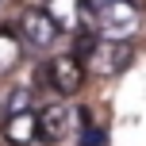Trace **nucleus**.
Wrapping results in <instances>:
<instances>
[{"instance_id": "9", "label": "nucleus", "mask_w": 146, "mask_h": 146, "mask_svg": "<svg viewBox=\"0 0 146 146\" xmlns=\"http://www.w3.org/2000/svg\"><path fill=\"white\" fill-rule=\"evenodd\" d=\"M31 108V88H12L8 92V115L12 111H27Z\"/></svg>"}, {"instance_id": "6", "label": "nucleus", "mask_w": 146, "mask_h": 146, "mask_svg": "<svg viewBox=\"0 0 146 146\" xmlns=\"http://www.w3.org/2000/svg\"><path fill=\"white\" fill-rule=\"evenodd\" d=\"M4 139L8 146H31L38 139V127H35V111H12V115L4 119Z\"/></svg>"}, {"instance_id": "4", "label": "nucleus", "mask_w": 146, "mask_h": 146, "mask_svg": "<svg viewBox=\"0 0 146 146\" xmlns=\"http://www.w3.org/2000/svg\"><path fill=\"white\" fill-rule=\"evenodd\" d=\"M35 127H38V139L50 142V146H58L62 139H69V135H73V111H69V104L50 100L35 115Z\"/></svg>"}, {"instance_id": "10", "label": "nucleus", "mask_w": 146, "mask_h": 146, "mask_svg": "<svg viewBox=\"0 0 146 146\" xmlns=\"http://www.w3.org/2000/svg\"><path fill=\"white\" fill-rule=\"evenodd\" d=\"M81 146H104V127H85L81 131Z\"/></svg>"}, {"instance_id": "1", "label": "nucleus", "mask_w": 146, "mask_h": 146, "mask_svg": "<svg viewBox=\"0 0 146 146\" xmlns=\"http://www.w3.org/2000/svg\"><path fill=\"white\" fill-rule=\"evenodd\" d=\"M139 23H142V12L135 0H100V8H96V27L104 38L123 42L139 31Z\"/></svg>"}, {"instance_id": "2", "label": "nucleus", "mask_w": 146, "mask_h": 146, "mask_svg": "<svg viewBox=\"0 0 146 146\" xmlns=\"http://www.w3.org/2000/svg\"><path fill=\"white\" fill-rule=\"evenodd\" d=\"M131 62H135V46L127 42V38L123 42H115V38H104L100 42V38H96L81 66H85L88 73H96V77H115V73H123Z\"/></svg>"}, {"instance_id": "5", "label": "nucleus", "mask_w": 146, "mask_h": 146, "mask_svg": "<svg viewBox=\"0 0 146 146\" xmlns=\"http://www.w3.org/2000/svg\"><path fill=\"white\" fill-rule=\"evenodd\" d=\"M54 38H58V27L50 23V15L42 8H23V15H19V42L35 46V50H46V46H54Z\"/></svg>"}, {"instance_id": "7", "label": "nucleus", "mask_w": 146, "mask_h": 146, "mask_svg": "<svg viewBox=\"0 0 146 146\" xmlns=\"http://www.w3.org/2000/svg\"><path fill=\"white\" fill-rule=\"evenodd\" d=\"M81 0H46L42 4V12L50 15V23L58 31H77L81 27Z\"/></svg>"}, {"instance_id": "3", "label": "nucleus", "mask_w": 146, "mask_h": 146, "mask_svg": "<svg viewBox=\"0 0 146 146\" xmlns=\"http://www.w3.org/2000/svg\"><path fill=\"white\" fill-rule=\"evenodd\" d=\"M42 73H46V81H50V88L62 92V96L81 92V85H85V66H81L77 54H58L54 62H46Z\"/></svg>"}, {"instance_id": "8", "label": "nucleus", "mask_w": 146, "mask_h": 146, "mask_svg": "<svg viewBox=\"0 0 146 146\" xmlns=\"http://www.w3.org/2000/svg\"><path fill=\"white\" fill-rule=\"evenodd\" d=\"M19 54H23V42L12 31H0V73H12L19 66Z\"/></svg>"}]
</instances>
